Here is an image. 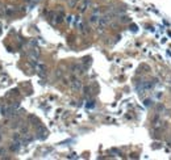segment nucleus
Instances as JSON below:
<instances>
[{
    "label": "nucleus",
    "instance_id": "obj_3",
    "mask_svg": "<svg viewBox=\"0 0 171 160\" xmlns=\"http://www.w3.org/2000/svg\"><path fill=\"white\" fill-rule=\"evenodd\" d=\"M21 140H15L13 143H12V146H11V151H13V152H16V151H18L20 150V146H21Z\"/></svg>",
    "mask_w": 171,
    "mask_h": 160
},
{
    "label": "nucleus",
    "instance_id": "obj_8",
    "mask_svg": "<svg viewBox=\"0 0 171 160\" xmlns=\"http://www.w3.org/2000/svg\"><path fill=\"white\" fill-rule=\"evenodd\" d=\"M13 12H15V9L13 8H12V7H8V8H5V15H12V13H13Z\"/></svg>",
    "mask_w": 171,
    "mask_h": 160
},
{
    "label": "nucleus",
    "instance_id": "obj_7",
    "mask_svg": "<svg viewBox=\"0 0 171 160\" xmlns=\"http://www.w3.org/2000/svg\"><path fill=\"white\" fill-rule=\"evenodd\" d=\"M38 54H40V51L37 50V49H33V51L30 53V56H32V58H37V56H38Z\"/></svg>",
    "mask_w": 171,
    "mask_h": 160
},
{
    "label": "nucleus",
    "instance_id": "obj_5",
    "mask_svg": "<svg viewBox=\"0 0 171 160\" xmlns=\"http://www.w3.org/2000/svg\"><path fill=\"white\" fill-rule=\"evenodd\" d=\"M163 126V122H162V121L161 119H155L154 121V124H153V127H154V129H161V127Z\"/></svg>",
    "mask_w": 171,
    "mask_h": 160
},
{
    "label": "nucleus",
    "instance_id": "obj_6",
    "mask_svg": "<svg viewBox=\"0 0 171 160\" xmlns=\"http://www.w3.org/2000/svg\"><path fill=\"white\" fill-rule=\"evenodd\" d=\"M78 2L79 0H68V7H71V8H74V7H77V4H78Z\"/></svg>",
    "mask_w": 171,
    "mask_h": 160
},
{
    "label": "nucleus",
    "instance_id": "obj_11",
    "mask_svg": "<svg viewBox=\"0 0 171 160\" xmlns=\"http://www.w3.org/2000/svg\"><path fill=\"white\" fill-rule=\"evenodd\" d=\"M30 2H33V3H38V2H41V0H30Z\"/></svg>",
    "mask_w": 171,
    "mask_h": 160
},
{
    "label": "nucleus",
    "instance_id": "obj_2",
    "mask_svg": "<svg viewBox=\"0 0 171 160\" xmlns=\"http://www.w3.org/2000/svg\"><path fill=\"white\" fill-rule=\"evenodd\" d=\"M90 5H91L90 0H82V2L79 3V7H78L79 13H84V12H86L88 8H90Z\"/></svg>",
    "mask_w": 171,
    "mask_h": 160
},
{
    "label": "nucleus",
    "instance_id": "obj_1",
    "mask_svg": "<svg viewBox=\"0 0 171 160\" xmlns=\"http://www.w3.org/2000/svg\"><path fill=\"white\" fill-rule=\"evenodd\" d=\"M70 87L74 92H79L82 88H83V84H82V81L78 79V78H73L71 81H70Z\"/></svg>",
    "mask_w": 171,
    "mask_h": 160
},
{
    "label": "nucleus",
    "instance_id": "obj_10",
    "mask_svg": "<svg viewBox=\"0 0 171 160\" xmlns=\"http://www.w3.org/2000/svg\"><path fill=\"white\" fill-rule=\"evenodd\" d=\"M3 153H5V148H3V147H0V155H3Z\"/></svg>",
    "mask_w": 171,
    "mask_h": 160
},
{
    "label": "nucleus",
    "instance_id": "obj_4",
    "mask_svg": "<svg viewBox=\"0 0 171 160\" xmlns=\"http://www.w3.org/2000/svg\"><path fill=\"white\" fill-rule=\"evenodd\" d=\"M99 18H100V15H93L90 17V22L91 24H99Z\"/></svg>",
    "mask_w": 171,
    "mask_h": 160
},
{
    "label": "nucleus",
    "instance_id": "obj_12",
    "mask_svg": "<svg viewBox=\"0 0 171 160\" xmlns=\"http://www.w3.org/2000/svg\"><path fill=\"white\" fill-rule=\"evenodd\" d=\"M0 139H2V135H0Z\"/></svg>",
    "mask_w": 171,
    "mask_h": 160
},
{
    "label": "nucleus",
    "instance_id": "obj_9",
    "mask_svg": "<svg viewBox=\"0 0 171 160\" xmlns=\"http://www.w3.org/2000/svg\"><path fill=\"white\" fill-rule=\"evenodd\" d=\"M3 15H5V8H4V5L0 3V16H3Z\"/></svg>",
    "mask_w": 171,
    "mask_h": 160
}]
</instances>
